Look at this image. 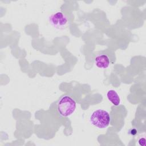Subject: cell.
Here are the masks:
<instances>
[{
	"instance_id": "cell-4",
	"label": "cell",
	"mask_w": 146,
	"mask_h": 146,
	"mask_svg": "<svg viewBox=\"0 0 146 146\" xmlns=\"http://www.w3.org/2000/svg\"><path fill=\"white\" fill-rule=\"evenodd\" d=\"M95 62L96 66L100 68H106L110 63L108 56L104 54L98 55L95 59Z\"/></svg>"
},
{
	"instance_id": "cell-3",
	"label": "cell",
	"mask_w": 146,
	"mask_h": 146,
	"mask_svg": "<svg viewBox=\"0 0 146 146\" xmlns=\"http://www.w3.org/2000/svg\"><path fill=\"white\" fill-rule=\"evenodd\" d=\"M49 21L52 26L59 29H63L68 23L67 17L60 11L52 14L50 17Z\"/></svg>"
},
{
	"instance_id": "cell-2",
	"label": "cell",
	"mask_w": 146,
	"mask_h": 146,
	"mask_svg": "<svg viewBox=\"0 0 146 146\" xmlns=\"http://www.w3.org/2000/svg\"><path fill=\"white\" fill-rule=\"evenodd\" d=\"M111 121L110 113L103 110H97L94 111L90 116L91 123L99 128H105L108 126Z\"/></svg>"
},
{
	"instance_id": "cell-1",
	"label": "cell",
	"mask_w": 146,
	"mask_h": 146,
	"mask_svg": "<svg viewBox=\"0 0 146 146\" xmlns=\"http://www.w3.org/2000/svg\"><path fill=\"white\" fill-rule=\"evenodd\" d=\"M76 103L75 100L70 96H62L58 102L57 110L60 116L67 117L75 111Z\"/></svg>"
},
{
	"instance_id": "cell-5",
	"label": "cell",
	"mask_w": 146,
	"mask_h": 146,
	"mask_svg": "<svg viewBox=\"0 0 146 146\" xmlns=\"http://www.w3.org/2000/svg\"><path fill=\"white\" fill-rule=\"evenodd\" d=\"M107 96L108 99L115 106H117L120 103V98L116 92L113 90H109L107 93Z\"/></svg>"
},
{
	"instance_id": "cell-6",
	"label": "cell",
	"mask_w": 146,
	"mask_h": 146,
	"mask_svg": "<svg viewBox=\"0 0 146 146\" xmlns=\"http://www.w3.org/2000/svg\"><path fill=\"white\" fill-rule=\"evenodd\" d=\"M145 143H146V140L144 138H141L139 140V144L140 145L144 146L145 145Z\"/></svg>"
}]
</instances>
